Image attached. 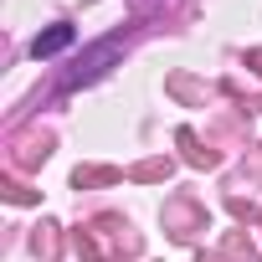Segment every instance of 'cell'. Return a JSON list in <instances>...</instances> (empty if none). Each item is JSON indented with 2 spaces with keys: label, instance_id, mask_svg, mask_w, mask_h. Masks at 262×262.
I'll list each match as a JSON object with an SVG mask.
<instances>
[{
  "label": "cell",
  "instance_id": "1",
  "mask_svg": "<svg viewBox=\"0 0 262 262\" xmlns=\"http://www.w3.org/2000/svg\"><path fill=\"white\" fill-rule=\"evenodd\" d=\"M72 41H77L72 26H52V31H41V36L31 41V57H57V52H67Z\"/></svg>",
  "mask_w": 262,
  "mask_h": 262
}]
</instances>
